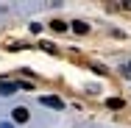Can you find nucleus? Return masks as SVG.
I'll list each match as a JSON object with an SVG mask.
<instances>
[{
    "label": "nucleus",
    "instance_id": "1",
    "mask_svg": "<svg viewBox=\"0 0 131 128\" xmlns=\"http://www.w3.org/2000/svg\"><path fill=\"white\" fill-rule=\"evenodd\" d=\"M11 120H14V123H28V120H31V114H28L25 106H17V109L11 111Z\"/></svg>",
    "mask_w": 131,
    "mask_h": 128
},
{
    "label": "nucleus",
    "instance_id": "2",
    "mask_svg": "<svg viewBox=\"0 0 131 128\" xmlns=\"http://www.w3.org/2000/svg\"><path fill=\"white\" fill-rule=\"evenodd\" d=\"M39 103H42V106H50V109H59V111L64 109V103L59 100V98H53V95H42V98H39Z\"/></svg>",
    "mask_w": 131,
    "mask_h": 128
},
{
    "label": "nucleus",
    "instance_id": "3",
    "mask_svg": "<svg viewBox=\"0 0 131 128\" xmlns=\"http://www.w3.org/2000/svg\"><path fill=\"white\" fill-rule=\"evenodd\" d=\"M20 89V84H6V81H0V95L3 98H8V95H14Z\"/></svg>",
    "mask_w": 131,
    "mask_h": 128
},
{
    "label": "nucleus",
    "instance_id": "4",
    "mask_svg": "<svg viewBox=\"0 0 131 128\" xmlns=\"http://www.w3.org/2000/svg\"><path fill=\"white\" fill-rule=\"evenodd\" d=\"M70 28H73L75 33H81V36H84V33H89V25H86V22H81V20H78V22H73Z\"/></svg>",
    "mask_w": 131,
    "mask_h": 128
},
{
    "label": "nucleus",
    "instance_id": "5",
    "mask_svg": "<svg viewBox=\"0 0 131 128\" xmlns=\"http://www.w3.org/2000/svg\"><path fill=\"white\" fill-rule=\"evenodd\" d=\"M50 28H53V31H59V33H61V31H67L70 25H67L64 20H53V22H50Z\"/></svg>",
    "mask_w": 131,
    "mask_h": 128
},
{
    "label": "nucleus",
    "instance_id": "6",
    "mask_svg": "<svg viewBox=\"0 0 131 128\" xmlns=\"http://www.w3.org/2000/svg\"><path fill=\"white\" fill-rule=\"evenodd\" d=\"M106 106H109V109H123V100H120V98H109Z\"/></svg>",
    "mask_w": 131,
    "mask_h": 128
},
{
    "label": "nucleus",
    "instance_id": "7",
    "mask_svg": "<svg viewBox=\"0 0 131 128\" xmlns=\"http://www.w3.org/2000/svg\"><path fill=\"white\" fill-rule=\"evenodd\" d=\"M39 48H42V50H48V53H56V48H53L50 42H39Z\"/></svg>",
    "mask_w": 131,
    "mask_h": 128
},
{
    "label": "nucleus",
    "instance_id": "8",
    "mask_svg": "<svg viewBox=\"0 0 131 128\" xmlns=\"http://www.w3.org/2000/svg\"><path fill=\"white\" fill-rule=\"evenodd\" d=\"M123 8H126V11H131V0H128V3H123Z\"/></svg>",
    "mask_w": 131,
    "mask_h": 128
},
{
    "label": "nucleus",
    "instance_id": "9",
    "mask_svg": "<svg viewBox=\"0 0 131 128\" xmlns=\"http://www.w3.org/2000/svg\"><path fill=\"white\" fill-rule=\"evenodd\" d=\"M0 128H11V125H8V123H3V125H0Z\"/></svg>",
    "mask_w": 131,
    "mask_h": 128
}]
</instances>
